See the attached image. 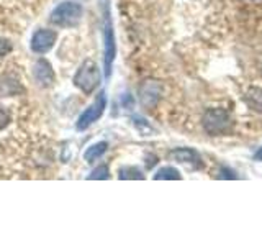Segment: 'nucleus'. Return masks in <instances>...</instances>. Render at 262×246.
<instances>
[{
	"label": "nucleus",
	"instance_id": "nucleus-1",
	"mask_svg": "<svg viewBox=\"0 0 262 246\" xmlns=\"http://www.w3.org/2000/svg\"><path fill=\"white\" fill-rule=\"evenodd\" d=\"M100 13H102V38H103V69H105V77L110 79L115 54H117L110 0H100Z\"/></svg>",
	"mask_w": 262,
	"mask_h": 246
},
{
	"label": "nucleus",
	"instance_id": "nucleus-2",
	"mask_svg": "<svg viewBox=\"0 0 262 246\" xmlns=\"http://www.w3.org/2000/svg\"><path fill=\"white\" fill-rule=\"evenodd\" d=\"M82 13H84V8H82L80 4L66 0L51 12L49 22L59 28H72L82 20Z\"/></svg>",
	"mask_w": 262,
	"mask_h": 246
},
{
	"label": "nucleus",
	"instance_id": "nucleus-3",
	"mask_svg": "<svg viewBox=\"0 0 262 246\" xmlns=\"http://www.w3.org/2000/svg\"><path fill=\"white\" fill-rule=\"evenodd\" d=\"M100 80H102L100 68L94 61H85L82 63V66L76 72V76H74V86L85 95H90L100 86Z\"/></svg>",
	"mask_w": 262,
	"mask_h": 246
},
{
	"label": "nucleus",
	"instance_id": "nucleus-4",
	"mask_svg": "<svg viewBox=\"0 0 262 246\" xmlns=\"http://www.w3.org/2000/svg\"><path fill=\"white\" fill-rule=\"evenodd\" d=\"M203 128L211 136L226 135L233 130V120L229 113L223 109H211L207 110L202 118Z\"/></svg>",
	"mask_w": 262,
	"mask_h": 246
},
{
	"label": "nucleus",
	"instance_id": "nucleus-5",
	"mask_svg": "<svg viewBox=\"0 0 262 246\" xmlns=\"http://www.w3.org/2000/svg\"><path fill=\"white\" fill-rule=\"evenodd\" d=\"M105 109H106V95H105V92H100L97 95L95 100L87 107V110L82 112V115L77 118L76 128L79 131H84L89 127H92L95 121L102 118Z\"/></svg>",
	"mask_w": 262,
	"mask_h": 246
},
{
	"label": "nucleus",
	"instance_id": "nucleus-6",
	"mask_svg": "<svg viewBox=\"0 0 262 246\" xmlns=\"http://www.w3.org/2000/svg\"><path fill=\"white\" fill-rule=\"evenodd\" d=\"M56 39H57V33L54 30L41 28L35 31V35L31 36V51L36 54H46L48 51L53 49Z\"/></svg>",
	"mask_w": 262,
	"mask_h": 246
},
{
	"label": "nucleus",
	"instance_id": "nucleus-7",
	"mask_svg": "<svg viewBox=\"0 0 262 246\" xmlns=\"http://www.w3.org/2000/svg\"><path fill=\"white\" fill-rule=\"evenodd\" d=\"M33 74H35V79L38 84L43 87L51 86L54 82V71L51 68V63L43 59V57L36 61L35 68H33Z\"/></svg>",
	"mask_w": 262,
	"mask_h": 246
},
{
	"label": "nucleus",
	"instance_id": "nucleus-8",
	"mask_svg": "<svg viewBox=\"0 0 262 246\" xmlns=\"http://www.w3.org/2000/svg\"><path fill=\"white\" fill-rule=\"evenodd\" d=\"M161 97V86L156 80H146L141 86V102L146 107H152Z\"/></svg>",
	"mask_w": 262,
	"mask_h": 246
},
{
	"label": "nucleus",
	"instance_id": "nucleus-9",
	"mask_svg": "<svg viewBox=\"0 0 262 246\" xmlns=\"http://www.w3.org/2000/svg\"><path fill=\"white\" fill-rule=\"evenodd\" d=\"M170 156L177 162L192 164V166H195V168H200L202 166L200 154L196 153L195 150H190V148H177V150H174V151L170 153Z\"/></svg>",
	"mask_w": 262,
	"mask_h": 246
},
{
	"label": "nucleus",
	"instance_id": "nucleus-10",
	"mask_svg": "<svg viewBox=\"0 0 262 246\" xmlns=\"http://www.w3.org/2000/svg\"><path fill=\"white\" fill-rule=\"evenodd\" d=\"M106 148H108V145H106V141H98L92 146H89L87 148V151L84 153V159L89 162V164H92L95 161H98L102 158V156L105 154L106 151Z\"/></svg>",
	"mask_w": 262,
	"mask_h": 246
},
{
	"label": "nucleus",
	"instance_id": "nucleus-11",
	"mask_svg": "<svg viewBox=\"0 0 262 246\" xmlns=\"http://www.w3.org/2000/svg\"><path fill=\"white\" fill-rule=\"evenodd\" d=\"M246 102L251 107L252 110L262 112V89L259 87H251L246 95Z\"/></svg>",
	"mask_w": 262,
	"mask_h": 246
},
{
	"label": "nucleus",
	"instance_id": "nucleus-12",
	"mask_svg": "<svg viewBox=\"0 0 262 246\" xmlns=\"http://www.w3.org/2000/svg\"><path fill=\"white\" fill-rule=\"evenodd\" d=\"M21 92V87L18 86V82L10 79V77H4L0 79V95L8 97V95H16Z\"/></svg>",
	"mask_w": 262,
	"mask_h": 246
},
{
	"label": "nucleus",
	"instance_id": "nucleus-13",
	"mask_svg": "<svg viewBox=\"0 0 262 246\" xmlns=\"http://www.w3.org/2000/svg\"><path fill=\"white\" fill-rule=\"evenodd\" d=\"M154 179L156 180H179V179H182V176H180V172L176 168L164 166V168H161L158 172H156Z\"/></svg>",
	"mask_w": 262,
	"mask_h": 246
},
{
	"label": "nucleus",
	"instance_id": "nucleus-14",
	"mask_svg": "<svg viewBox=\"0 0 262 246\" xmlns=\"http://www.w3.org/2000/svg\"><path fill=\"white\" fill-rule=\"evenodd\" d=\"M118 177L120 179H144V174H143V171L136 166H126L118 171Z\"/></svg>",
	"mask_w": 262,
	"mask_h": 246
},
{
	"label": "nucleus",
	"instance_id": "nucleus-15",
	"mask_svg": "<svg viewBox=\"0 0 262 246\" xmlns=\"http://www.w3.org/2000/svg\"><path fill=\"white\" fill-rule=\"evenodd\" d=\"M108 177H110V169H108V166L102 164V166L95 168L92 172H90V176L87 179H90V180H98V179L105 180V179H108Z\"/></svg>",
	"mask_w": 262,
	"mask_h": 246
},
{
	"label": "nucleus",
	"instance_id": "nucleus-16",
	"mask_svg": "<svg viewBox=\"0 0 262 246\" xmlns=\"http://www.w3.org/2000/svg\"><path fill=\"white\" fill-rule=\"evenodd\" d=\"M10 123V113L5 110V107L0 105V130H4Z\"/></svg>",
	"mask_w": 262,
	"mask_h": 246
},
{
	"label": "nucleus",
	"instance_id": "nucleus-17",
	"mask_svg": "<svg viewBox=\"0 0 262 246\" xmlns=\"http://www.w3.org/2000/svg\"><path fill=\"white\" fill-rule=\"evenodd\" d=\"M10 45H8V41L4 39V38H0V56H5L8 51H10Z\"/></svg>",
	"mask_w": 262,
	"mask_h": 246
},
{
	"label": "nucleus",
	"instance_id": "nucleus-18",
	"mask_svg": "<svg viewBox=\"0 0 262 246\" xmlns=\"http://www.w3.org/2000/svg\"><path fill=\"white\" fill-rule=\"evenodd\" d=\"M218 177H220V179H221V177H225V179H236L237 176L234 174L233 171H229L228 168H223V169L220 171V176H218Z\"/></svg>",
	"mask_w": 262,
	"mask_h": 246
},
{
	"label": "nucleus",
	"instance_id": "nucleus-19",
	"mask_svg": "<svg viewBox=\"0 0 262 246\" xmlns=\"http://www.w3.org/2000/svg\"><path fill=\"white\" fill-rule=\"evenodd\" d=\"M254 159H256V161H262V146L259 148V151L254 154Z\"/></svg>",
	"mask_w": 262,
	"mask_h": 246
}]
</instances>
